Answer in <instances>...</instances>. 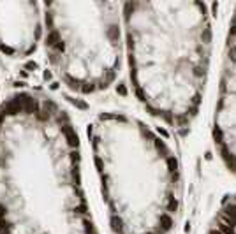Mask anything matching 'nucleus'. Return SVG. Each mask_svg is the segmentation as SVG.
<instances>
[{
  "label": "nucleus",
  "instance_id": "nucleus-10",
  "mask_svg": "<svg viewBox=\"0 0 236 234\" xmlns=\"http://www.w3.org/2000/svg\"><path fill=\"white\" fill-rule=\"evenodd\" d=\"M218 231H220L222 234H236L234 229L229 227V225H226V224H218Z\"/></svg>",
  "mask_w": 236,
  "mask_h": 234
},
{
  "label": "nucleus",
  "instance_id": "nucleus-6",
  "mask_svg": "<svg viewBox=\"0 0 236 234\" xmlns=\"http://www.w3.org/2000/svg\"><path fill=\"white\" fill-rule=\"evenodd\" d=\"M161 225L164 231H168V229H171V225H173V218L168 215V213H164V215H161Z\"/></svg>",
  "mask_w": 236,
  "mask_h": 234
},
{
  "label": "nucleus",
  "instance_id": "nucleus-8",
  "mask_svg": "<svg viewBox=\"0 0 236 234\" xmlns=\"http://www.w3.org/2000/svg\"><path fill=\"white\" fill-rule=\"evenodd\" d=\"M0 234H11V224L6 218H0Z\"/></svg>",
  "mask_w": 236,
  "mask_h": 234
},
{
  "label": "nucleus",
  "instance_id": "nucleus-29",
  "mask_svg": "<svg viewBox=\"0 0 236 234\" xmlns=\"http://www.w3.org/2000/svg\"><path fill=\"white\" fill-rule=\"evenodd\" d=\"M25 69H28V71H35V69H37V63H35V62H26Z\"/></svg>",
  "mask_w": 236,
  "mask_h": 234
},
{
  "label": "nucleus",
  "instance_id": "nucleus-37",
  "mask_svg": "<svg viewBox=\"0 0 236 234\" xmlns=\"http://www.w3.org/2000/svg\"><path fill=\"white\" fill-rule=\"evenodd\" d=\"M14 86H16V88H21V86H25V83H23V81H16Z\"/></svg>",
  "mask_w": 236,
  "mask_h": 234
},
{
  "label": "nucleus",
  "instance_id": "nucleus-1",
  "mask_svg": "<svg viewBox=\"0 0 236 234\" xmlns=\"http://www.w3.org/2000/svg\"><path fill=\"white\" fill-rule=\"evenodd\" d=\"M23 111V107L16 102V100H9V102H6V104L2 106V109H0V115L2 116H6V115H9V116H16V115H19Z\"/></svg>",
  "mask_w": 236,
  "mask_h": 234
},
{
  "label": "nucleus",
  "instance_id": "nucleus-35",
  "mask_svg": "<svg viewBox=\"0 0 236 234\" xmlns=\"http://www.w3.org/2000/svg\"><path fill=\"white\" fill-rule=\"evenodd\" d=\"M157 130H159V134H162V135H164V137H168V132H166V130H164V129H161V127H159V129H157Z\"/></svg>",
  "mask_w": 236,
  "mask_h": 234
},
{
  "label": "nucleus",
  "instance_id": "nucleus-15",
  "mask_svg": "<svg viewBox=\"0 0 236 234\" xmlns=\"http://www.w3.org/2000/svg\"><path fill=\"white\" fill-rule=\"evenodd\" d=\"M79 88H81V92H83V93H92L93 90H95V86H93L92 83H87V85H81Z\"/></svg>",
  "mask_w": 236,
  "mask_h": 234
},
{
  "label": "nucleus",
  "instance_id": "nucleus-41",
  "mask_svg": "<svg viewBox=\"0 0 236 234\" xmlns=\"http://www.w3.org/2000/svg\"><path fill=\"white\" fill-rule=\"evenodd\" d=\"M44 79H51V72L46 71V72H44Z\"/></svg>",
  "mask_w": 236,
  "mask_h": 234
},
{
  "label": "nucleus",
  "instance_id": "nucleus-36",
  "mask_svg": "<svg viewBox=\"0 0 236 234\" xmlns=\"http://www.w3.org/2000/svg\"><path fill=\"white\" fill-rule=\"evenodd\" d=\"M137 97L141 99V100H144V95H143V92H141V88H137Z\"/></svg>",
  "mask_w": 236,
  "mask_h": 234
},
{
  "label": "nucleus",
  "instance_id": "nucleus-23",
  "mask_svg": "<svg viewBox=\"0 0 236 234\" xmlns=\"http://www.w3.org/2000/svg\"><path fill=\"white\" fill-rule=\"evenodd\" d=\"M0 49H2L4 53H7V55H14V49L11 48V46H6V44H0Z\"/></svg>",
  "mask_w": 236,
  "mask_h": 234
},
{
  "label": "nucleus",
  "instance_id": "nucleus-31",
  "mask_svg": "<svg viewBox=\"0 0 236 234\" xmlns=\"http://www.w3.org/2000/svg\"><path fill=\"white\" fill-rule=\"evenodd\" d=\"M71 160H72V162H78V160H79V153H78V151H72V153H71Z\"/></svg>",
  "mask_w": 236,
  "mask_h": 234
},
{
  "label": "nucleus",
  "instance_id": "nucleus-32",
  "mask_svg": "<svg viewBox=\"0 0 236 234\" xmlns=\"http://www.w3.org/2000/svg\"><path fill=\"white\" fill-rule=\"evenodd\" d=\"M211 11H213V14L217 16V11H218V4H217V2H213V4H211Z\"/></svg>",
  "mask_w": 236,
  "mask_h": 234
},
{
  "label": "nucleus",
  "instance_id": "nucleus-20",
  "mask_svg": "<svg viewBox=\"0 0 236 234\" xmlns=\"http://www.w3.org/2000/svg\"><path fill=\"white\" fill-rule=\"evenodd\" d=\"M85 231H87L88 234H95V229H93L92 222L90 220H85Z\"/></svg>",
  "mask_w": 236,
  "mask_h": 234
},
{
  "label": "nucleus",
  "instance_id": "nucleus-4",
  "mask_svg": "<svg viewBox=\"0 0 236 234\" xmlns=\"http://www.w3.org/2000/svg\"><path fill=\"white\" fill-rule=\"evenodd\" d=\"M58 41H60V34H58V32L56 30L48 32V35H46V44H48V46H55Z\"/></svg>",
  "mask_w": 236,
  "mask_h": 234
},
{
  "label": "nucleus",
  "instance_id": "nucleus-25",
  "mask_svg": "<svg viewBox=\"0 0 236 234\" xmlns=\"http://www.w3.org/2000/svg\"><path fill=\"white\" fill-rule=\"evenodd\" d=\"M74 211H76V213H81V215H87V213H88V211H87V206H85V203L81 204L79 208H74Z\"/></svg>",
  "mask_w": 236,
  "mask_h": 234
},
{
  "label": "nucleus",
  "instance_id": "nucleus-21",
  "mask_svg": "<svg viewBox=\"0 0 236 234\" xmlns=\"http://www.w3.org/2000/svg\"><path fill=\"white\" fill-rule=\"evenodd\" d=\"M222 218H224V224H226V225H229V227H233V229L236 227V220H233V218H229V216H226V215H224Z\"/></svg>",
  "mask_w": 236,
  "mask_h": 234
},
{
  "label": "nucleus",
  "instance_id": "nucleus-18",
  "mask_svg": "<svg viewBox=\"0 0 236 234\" xmlns=\"http://www.w3.org/2000/svg\"><path fill=\"white\" fill-rule=\"evenodd\" d=\"M176 208H178V203L174 201V197H169V203H168V209L169 211H176Z\"/></svg>",
  "mask_w": 236,
  "mask_h": 234
},
{
  "label": "nucleus",
  "instance_id": "nucleus-28",
  "mask_svg": "<svg viewBox=\"0 0 236 234\" xmlns=\"http://www.w3.org/2000/svg\"><path fill=\"white\" fill-rule=\"evenodd\" d=\"M203 39H205V42H210V39H211L210 28H206V30H205V34H203Z\"/></svg>",
  "mask_w": 236,
  "mask_h": 234
},
{
  "label": "nucleus",
  "instance_id": "nucleus-13",
  "mask_svg": "<svg viewBox=\"0 0 236 234\" xmlns=\"http://www.w3.org/2000/svg\"><path fill=\"white\" fill-rule=\"evenodd\" d=\"M44 111H46V113H53V111H56V104L55 102H51V100H46V102H44Z\"/></svg>",
  "mask_w": 236,
  "mask_h": 234
},
{
  "label": "nucleus",
  "instance_id": "nucleus-11",
  "mask_svg": "<svg viewBox=\"0 0 236 234\" xmlns=\"http://www.w3.org/2000/svg\"><path fill=\"white\" fill-rule=\"evenodd\" d=\"M213 139H215V143H218V144H222V130L218 129V127H215L213 129Z\"/></svg>",
  "mask_w": 236,
  "mask_h": 234
},
{
  "label": "nucleus",
  "instance_id": "nucleus-7",
  "mask_svg": "<svg viewBox=\"0 0 236 234\" xmlns=\"http://www.w3.org/2000/svg\"><path fill=\"white\" fill-rule=\"evenodd\" d=\"M111 229L115 231V232H122V229H124V224H122V220L120 218H116V216H113L111 218Z\"/></svg>",
  "mask_w": 236,
  "mask_h": 234
},
{
  "label": "nucleus",
  "instance_id": "nucleus-2",
  "mask_svg": "<svg viewBox=\"0 0 236 234\" xmlns=\"http://www.w3.org/2000/svg\"><path fill=\"white\" fill-rule=\"evenodd\" d=\"M62 130L63 134H65V137H67V143L71 144L72 148H78V144H79V137H78V134H76V130L71 127V125H62Z\"/></svg>",
  "mask_w": 236,
  "mask_h": 234
},
{
  "label": "nucleus",
  "instance_id": "nucleus-33",
  "mask_svg": "<svg viewBox=\"0 0 236 234\" xmlns=\"http://www.w3.org/2000/svg\"><path fill=\"white\" fill-rule=\"evenodd\" d=\"M234 34H236V23H233L231 25V28H229V37L234 35Z\"/></svg>",
  "mask_w": 236,
  "mask_h": 234
},
{
  "label": "nucleus",
  "instance_id": "nucleus-14",
  "mask_svg": "<svg viewBox=\"0 0 236 234\" xmlns=\"http://www.w3.org/2000/svg\"><path fill=\"white\" fill-rule=\"evenodd\" d=\"M65 81L69 83V86H71V88H79V81L74 79V78H71V76H65Z\"/></svg>",
  "mask_w": 236,
  "mask_h": 234
},
{
  "label": "nucleus",
  "instance_id": "nucleus-12",
  "mask_svg": "<svg viewBox=\"0 0 236 234\" xmlns=\"http://www.w3.org/2000/svg\"><path fill=\"white\" fill-rule=\"evenodd\" d=\"M35 118H37L39 122H48V120H50V113H46V111H37V113H35Z\"/></svg>",
  "mask_w": 236,
  "mask_h": 234
},
{
  "label": "nucleus",
  "instance_id": "nucleus-39",
  "mask_svg": "<svg viewBox=\"0 0 236 234\" xmlns=\"http://www.w3.org/2000/svg\"><path fill=\"white\" fill-rule=\"evenodd\" d=\"M199 102H201V97H199V95H196V97H194V104L197 106Z\"/></svg>",
  "mask_w": 236,
  "mask_h": 234
},
{
  "label": "nucleus",
  "instance_id": "nucleus-38",
  "mask_svg": "<svg viewBox=\"0 0 236 234\" xmlns=\"http://www.w3.org/2000/svg\"><path fill=\"white\" fill-rule=\"evenodd\" d=\"M194 74H196V76H203V72H201V69H199V67L194 69Z\"/></svg>",
  "mask_w": 236,
  "mask_h": 234
},
{
  "label": "nucleus",
  "instance_id": "nucleus-5",
  "mask_svg": "<svg viewBox=\"0 0 236 234\" xmlns=\"http://www.w3.org/2000/svg\"><path fill=\"white\" fill-rule=\"evenodd\" d=\"M108 37H109V41H113V42H116L118 37H120V30H118L116 25H111L109 28H108Z\"/></svg>",
  "mask_w": 236,
  "mask_h": 234
},
{
  "label": "nucleus",
  "instance_id": "nucleus-19",
  "mask_svg": "<svg viewBox=\"0 0 236 234\" xmlns=\"http://www.w3.org/2000/svg\"><path fill=\"white\" fill-rule=\"evenodd\" d=\"M155 146L159 148V150H161L162 153H168V146L164 144V141H161V139H157V141H155Z\"/></svg>",
  "mask_w": 236,
  "mask_h": 234
},
{
  "label": "nucleus",
  "instance_id": "nucleus-43",
  "mask_svg": "<svg viewBox=\"0 0 236 234\" xmlns=\"http://www.w3.org/2000/svg\"><path fill=\"white\" fill-rule=\"evenodd\" d=\"M2 122H4V116H2V115H0V125H2Z\"/></svg>",
  "mask_w": 236,
  "mask_h": 234
},
{
  "label": "nucleus",
  "instance_id": "nucleus-42",
  "mask_svg": "<svg viewBox=\"0 0 236 234\" xmlns=\"http://www.w3.org/2000/svg\"><path fill=\"white\" fill-rule=\"evenodd\" d=\"M210 234H222L220 231H217V229H213V231H210Z\"/></svg>",
  "mask_w": 236,
  "mask_h": 234
},
{
  "label": "nucleus",
  "instance_id": "nucleus-16",
  "mask_svg": "<svg viewBox=\"0 0 236 234\" xmlns=\"http://www.w3.org/2000/svg\"><path fill=\"white\" fill-rule=\"evenodd\" d=\"M168 166H169V171H171V172L176 171L178 164H176V159H174V157H169V159H168Z\"/></svg>",
  "mask_w": 236,
  "mask_h": 234
},
{
  "label": "nucleus",
  "instance_id": "nucleus-3",
  "mask_svg": "<svg viewBox=\"0 0 236 234\" xmlns=\"http://www.w3.org/2000/svg\"><path fill=\"white\" fill-rule=\"evenodd\" d=\"M222 159H224V162H226V166L229 167L231 171H236V157L229 153L227 146H222Z\"/></svg>",
  "mask_w": 236,
  "mask_h": 234
},
{
  "label": "nucleus",
  "instance_id": "nucleus-34",
  "mask_svg": "<svg viewBox=\"0 0 236 234\" xmlns=\"http://www.w3.org/2000/svg\"><path fill=\"white\" fill-rule=\"evenodd\" d=\"M129 65H131V69H134V65H136V60H134V56H129Z\"/></svg>",
  "mask_w": 236,
  "mask_h": 234
},
{
  "label": "nucleus",
  "instance_id": "nucleus-40",
  "mask_svg": "<svg viewBox=\"0 0 236 234\" xmlns=\"http://www.w3.org/2000/svg\"><path fill=\"white\" fill-rule=\"evenodd\" d=\"M95 164H97V167L100 169V167H102V160H100V159H95Z\"/></svg>",
  "mask_w": 236,
  "mask_h": 234
},
{
  "label": "nucleus",
  "instance_id": "nucleus-27",
  "mask_svg": "<svg viewBox=\"0 0 236 234\" xmlns=\"http://www.w3.org/2000/svg\"><path fill=\"white\" fill-rule=\"evenodd\" d=\"M229 58L233 62H236V48H234V46H231V48H229Z\"/></svg>",
  "mask_w": 236,
  "mask_h": 234
},
{
  "label": "nucleus",
  "instance_id": "nucleus-26",
  "mask_svg": "<svg viewBox=\"0 0 236 234\" xmlns=\"http://www.w3.org/2000/svg\"><path fill=\"white\" fill-rule=\"evenodd\" d=\"M131 79H132V83L137 86V72H136V69H131Z\"/></svg>",
  "mask_w": 236,
  "mask_h": 234
},
{
  "label": "nucleus",
  "instance_id": "nucleus-24",
  "mask_svg": "<svg viewBox=\"0 0 236 234\" xmlns=\"http://www.w3.org/2000/svg\"><path fill=\"white\" fill-rule=\"evenodd\" d=\"M116 92L120 93V95H124V97L127 95V88H125V85H124V83H120V85L116 86Z\"/></svg>",
  "mask_w": 236,
  "mask_h": 234
},
{
  "label": "nucleus",
  "instance_id": "nucleus-17",
  "mask_svg": "<svg viewBox=\"0 0 236 234\" xmlns=\"http://www.w3.org/2000/svg\"><path fill=\"white\" fill-rule=\"evenodd\" d=\"M69 100H71V102H72L76 107H79V109H87V107H88V106L85 104L83 100H76V99H71V97H69Z\"/></svg>",
  "mask_w": 236,
  "mask_h": 234
},
{
  "label": "nucleus",
  "instance_id": "nucleus-9",
  "mask_svg": "<svg viewBox=\"0 0 236 234\" xmlns=\"http://www.w3.org/2000/svg\"><path fill=\"white\" fill-rule=\"evenodd\" d=\"M44 25H46V28L48 30H53V16H51V12H46V16H44Z\"/></svg>",
  "mask_w": 236,
  "mask_h": 234
},
{
  "label": "nucleus",
  "instance_id": "nucleus-22",
  "mask_svg": "<svg viewBox=\"0 0 236 234\" xmlns=\"http://www.w3.org/2000/svg\"><path fill=\"white\" fill-rule=\"evenodd\" d=\"M53 48H55L56 51H60V53H63V51H65V42H63L62 39H60V41H58V42H56L55 46H53Z\"/></svg>",
  "mask_w": 236,
  "mask_h": 234
},
{
  "label": "nucleus",
  "instance_id": "nucleus-30",
  "mask_svg": "<svg viewBox=\"0 0 236 234\" xmlns=\"http://www.w3.org/2000/svg\"><path fill=\"white\" fill-rule=\"evenodd\" d=\"M6 215H7L6 206H2V204H0V218H6Z\"/></svg>",
  "mask_w": 236,
  "mask_h": 234
}]
</instances>
